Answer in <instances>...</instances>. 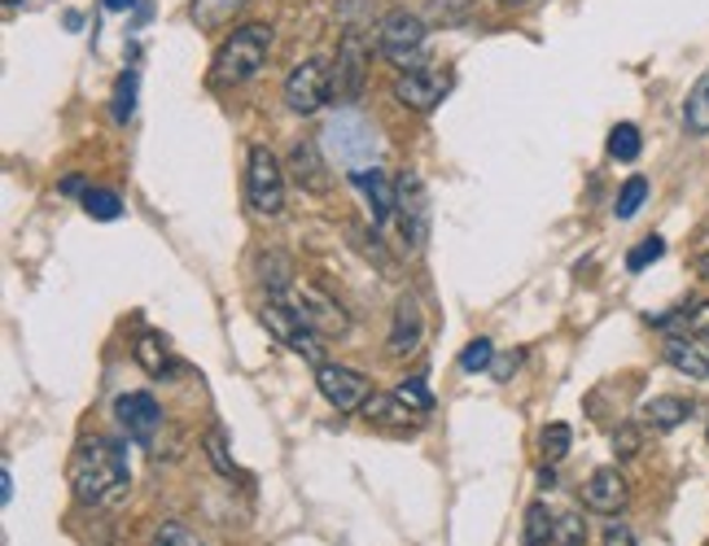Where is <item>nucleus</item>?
<instances>
[{
    "instance_id": "10",
    "label": "nucleus",
    "mask_w": 709,
    "mask_h": 546,
    "mask_svg": "<svg viewBox=\"0 0 709 546\" xmlns=\"http://www.w3.org/2000/svg\"><path fill=\"white\" fill-rule=\"evenodd\" d=\"M363 79H368V44H363V36H347L342 44H338V62L329 70V92H333V101L338 105H351L354 97L363 92Z\"/></svg>"
},
{
    "instance_id": "20",
    "label": "nucleus",
    "mask_w": 709,
    "mask_h": 546,
    "mask_svg": "<svg viewBox=\"0 0 709 546\" xmlns=\"http://www.w3.org/2000/svg\"><path fill=\"white\" fill-rule=\"evenodd\" d=\"M548 543H557V516L548 512V503H530V507H526L521 546H548Z\"/></svg>"
},
{
    "instance_id": "25",
    "label": "nucleus",
    "mask_w": 709,
    "mask_h": 546,
    "mask_svg": "<svg viewBox=\"0 0 709 546\" xmlns=\"http://www.w3.org/2000/svg\"><path fill=\"white\" fill-rule=\"evenodd\" d=\"M83 205H88V214H92L97 223H114V219L123 214L119 193H110V189H88V193H83Z\"/></svg>"
},
{
    "instance_id": "39",
    "label": "nucleus",
    "mask_w": 709,
    "mask_h": 546,
    "mask_svg": "<svg viewBox=\"0 0 709 546\" xmlns=\"http://www.w3.org/2000/svg\"><path fill=\"white\" fill-rule=\"evenodd\" d=\"M517 363H521V354H512V358H503V363H499V367H496V376H499V381H503V376H512V367H517Z\"/></svg>"
},
{
    "instance_id": "2",
    "label": "nucleus",
    "mask_w": 709,
    "mask_h": 546,
    "mask_svg": "<svg viewBox=\"0 0 709 546\" xmlns=\"http://www.w3.org/2000/svg\"><path fill=\"white\" fill-rule=\"evenodd\" d=\"M268 53H272V27H263V22L237 27L214 53V83H250L268 67Z\"/></svg>"
},
{
    "instance_id": "6",
    "label": "nucleus",
    "mask_w": 709,
    "mask_h": 546,
    "mask_svg": "<svg viewBox=\"0 0 709 546\" xmlns=\"http://www.w3.org/2000/svg\"><path fill=\"white\" fill-rule=\"evenodd\" d=\"M263 328H268V333H272V337H277L284 350L302 354L307 363H316V367L324 363L320 333H316V328H311V324H307V320H302V315H298L289 302H277V297H272V302L263 306Z\"/></svg>"
},
{
    "instance_id": "40",
    "label": "nucleus",
    "mask_w": 709,
    "mask_h": 546,
    "mask_svg": "<svg viewBox=\"0 0 709 546\" xmlns=\"http://www.w3.org/2000/svg\"><path fill=\"white\" fill-rule=\"evenodd\" d=\"M0 498H4V503H9V498H13V477H9V468H4V473H0Z\"/></svg>"
},
{
    "instance_id": "43",
    "label": "nucleus",
    "mask_w": 709,
    "mask_h": 546,
    "mask_svg": "<svg viewBox=\"0 0 709 546\" xmlns=\"http://www.w3.org/2000/svg\"><path fill=\"white\" fill-rule=\"evenodd\" d=\"M697 272H701V275H706V280H709V250H706V254H701V263H697Z\"/></svg>"
},
{
    "instance_id": "35",
    "label": "nucleus",
    "mask_w": 709,
    "mask_h": 546,
    "mask_svg": "<svg viewBox=\"0 0 709 546\" xmlns=\"http://www.w3.org/2000/svg\"><path fill=\"white\" fill-rule=\"evenodd\" d=\"M661 254H666V241H661V236H643L636 250L627 254V267H631V272H643V267L657 263Z\"/></svg>"
},
{
    "instance_id": "1",
    "label": "nucleus",
    "mask_w": 709,
    "mask_h": 546,
    "mask_svg": "<svg viewBox=\"0 0 709 546\" xmlns=\"http://www.w3.org/2000/svg\"><path fill=\"white\" fill-rule=\"evenodd\" d=\"M71 485L79 503H88V507H110V503H119V498L132 489V473H128V459L119 455L114 442L92 437V442H83V446L74 451Z\"/></svg>"
},
{
    "instance_id": "33",
    "label": "nucleus",
    "mask_w": 709,
    "mask_h": 546,
    "mask_svg": "<svg viewBox=\"0 0 709 546\" xmlns=\"http://www.w3.org/2000/svg\"><path fill=\"white\" fill-rule=\"evenodd\" d=\"M153 546H202V538H198L184 520H167V525L153 534Z\"/></svg>"
},
{
    "instance_id": "14",
    "label": "nucleus",
    "mask_w": 709,
    "mask_h": 546,
    "mask_svg": "<svg viewBox=\"0 0 709 546\" xmlns=\"http://www.w3.org/2000/svg\"><path fill=\"white\" fill-rule=\"evenodd\" d=\"M351 184L363 193V202L372 205V223H390L395 205H399V184H390V175L381 166H354L351 171Z\"/></svg>"
},
{
    "instance_id": "5",
    "label": "nucleus",
    "mask_w": 709,
    "mask_h": 546,
    "mask_svg": "<svg viewBox=\"0 0 709 546\" xmlns=\"http://www.w3.org/2000/svg\"><path fill=\"white\" fill-rule=\"evenodd\" d=\"M324 149L342 162V166H368V158L377 153V132L359 119V114H351V110H342V114H333L329 119V128H324Z\"/></svg>"
},
{
    "instance_id": "9",
    "label": "nucleus",
    "mask_w": 709,
    "mask_h": 546,
    "mask_svg": "<svg viewBox=\"0 0 709 546\" xmlns=\"http://www.w3.org/2000/svg\"><path fill=\"white\" fill-rule=\"evenodd\" d=\"M316 385H320V394L329 398V407H338L342 415H351V411H363V403L372 398L368 390V376L363 372H354V367H342V363H320L316 367Z\"/></svg>"
},
{
    "instance_id": "16",
    "label": "nucleus",
    "mask_w": 709,
    "mask_h": 546,
    "mask_svg": "<svg viewBox=\"0 0 709 546\" xmlns=\"http://www.w3.org/2000/svg\"><path fill=\"white\" fill-rule=\"evenodd\" d=\"M582 503L591 507V512H600V516H618L622 507H627V481L618 468H596L587 485H582Z\"/></svg>"
},
{
    "instance_id": "23",
    "label": "nucleus",
    "mask_w": 709,
    "mask_h": 546,
    "mask_svg": "<svg viewBox=\"0 0 709 546\" xmlns=\"http://www.w3.org/2000/svg\"><path fill=\"white\" fill-rule=\"evenodd\" d=\"M241 4H246V0H193V9H189V13H193V22H198L202 31H219V27H223V22H228Z\"/></svg>"
},
{
    "instance_id": "44",
    "label": "nucleus",
    "mask_w": 709,
    "mask_h": 546,
    "mask_svg": "<svg viewBox=\"0 0 709 546\" xmlns=\"http://www.w3.org/2000/svg\"><path fill=\"white\" fill-rule=\"evenodd\" d=\"M503 4H512V0H503Z\"/></svg>"
},
{
    "instance_id": "17",
    "label": "nucleus",
    "mask_w": 709,
    "mask_h": 546,
    "mask_svg": "<svg viewBox=\"0 0 709 546\" xmlns=\"http://www.w3.org/2000/svg\"><path fill=\"white\" fill-rule=\"evenodd\" d=\"M666 363L692 381H706L709 376V342L706 337H683V333H670L666 337Z\"/></svg>"
},
{
    "instance_id": "36",
    "label": "nucleus",
    "mask_w": 709,
    "mask_h": 546,
    "mask_svg": "<svg viewBox=\"0 0 709 546\" xmlns=\"http://www.w3.org/2000/svg\"><path fill=\"white\" fill-rule=\"evenodd\" d=\"M207 455H211L219 477H232V473H237L232 459H228V437H223V428H211V433H207Z\"/></svg>"
},
{
    "instance_id": "4",
    "label": "nucleus",
    "mask_w": 709,
    "mask_h": 546,
    "mask_svg": "<svg viewBox=\"0 0 709 546\" xmlns=\"http://www.w3.org/2000/svg\"><path fill=\"white\" fill-rule=\"evenodd\" d=\"M277 302H289V306H293V311H298V315H302V320H307L320 337H342V333L351 328L347 311H342V306H338L324 289H316V284H307V280H302V284H289V289H284V297H277Z\"/></svg>"
},
{
    "instance_id": "29",
    "label": "nucleus",
    "mask_w": 709,
    "mask_h": 546,
    "mask_svg": "<svg viewBox=\"0 0 709 546\" xmlns=\"http://www.w3.org/2000/svg\"><path fill=\"white\" fill-rule=\"evenodd\" d=\"M569 442H573L569 424H548V428H543V437H539V446H543V459H548V464L566 459V455H569Z\"/></svg>"
},
{
    "instance_id": "7",
    "label": "nucleus",
    "mask_w": 709,
    "mask_h": 546,
    "mask_svg": "<svg viewBox=\"0 0 709 546\" xmlns=\"http://www.w3.org/2000/svg\"><path fill=\"white\" fill-rule=\"evenodd\" d=\"M377 49H381L395 67L417 62L421 49H426V18H417V13H408V9L386 13L381 27H377Z\"/></svg>"
},
{
    "instance_id": "3",
    "label": "nucleus",
    "mask_w": 709,
    "mask_h": 546,
    "mask_svg": "<svg viewBox=\"0 0 709 546\" xmlns=\"http://www.w3.org/2000/svg\"><path fill=\"white\" fill-rule=\"evenodd\" d=\"M246 198H250V210H254V214H268V219H277L284 210V171L268 144H254V149H250Z\"/></svg>"
},
{
    "instance_id": "34",
    "label": "nucleus",
    "mask_w": 709,
    "mask_h": 546,
    "mask_svg": "<svg viewBox=\"0 0 709 546\" xmlns=\"http://www.w3.org/2000/svg\"><path fill=\"white\" fill-rule=\"evenodd\" d=\"M557 543L561 546H587V525L578 512H561L557 516Z\"/></svg>"
},
{
    "instance_id": "28",
    "label": "nucleus",
    "mask_w": 709,
    "mask_h": 546,
    "mask_svg": "<svg viewBox=\"0 0 709 546\" xmlns=\"http://www.w3.org/2000/svg\"><path fill=\"white\" fill-rule=\"evenodd\" d=\"M643 202H648V180H643V175H631V180L622 184V193H618L613 214H618V219H636Z\"/></svg>"
},
{
    "instance_id": "30",
    "label": "nucleus",
    "mask_w": 709,
    "mask_h": 546,
    "mask_svg": "<svg viewBox=\"0 0 709 546\" xmlns=\"http://www.w3.org/2000/svg\"><path fill=\"white\" fill-rule=\"evenodd\" d=\"M395 394H399L408 407L417 411V415H429V411H433V394L426 390V381H421V376H412V381H399V385H395Z\"/></svg>"
},
{
    "instance_id": "37",
    "label": "nucleus",
    "mask_w": 709,
    "mask_h": 546,
    "mask_svg": "<svg viewBox=\"0 0 709 546\" xmlns=\"http://www.w3.org/2000/svg\"><path fill=\"white\" fill-rule=\"evenodd\" d=\"M613 451H618V459H631V455H639V428H636V424H622V428L613 433Z\"/></svg>"
},
{
    "instance_id": "26",
    "label": "nucleus",
    "mask_w": 709,
    "mask_h": 546,
    "mask_svg": "<svg viewBox=\"0 0 709 546\" xmlns=\"http://www.w3.org/2000/svg\"><path fill=\"white\" fill-rule=\"evenodd\" d=\"M137 363H141L149 376H162V372H167V345H162V337L141 333V337H137Z\"/></svg>"
},
{
    "instance_id": "41",
    "label": "nucleus",
    "mask_w": 709,
    "mask_h": 546,
    "mask_svg": "<svg viewBox=\"0 0 709 546\" xmlns=\"http://www.w3.org/2000/svg\"><path fill=\"white\" fill-rule=\"evenodd\" d=\"M62 193H67V198H74V193H83V180H79V175H71V180L62 184Z\"/></svg>"
},
{
    "instance_id": "38",
    "label": "nucleus",
    "mask_w": 709,
    "mask_h": 546,
    "mask_svg": "<svg viewBox=\"0 0 709 546\" xmlns=\"http://www.w3.org/2000/svg\"><path fill=\"white\" fill-rule=\"evenodd\" d=\"M605 546H636V534L627 525H609L605 529Z\"/></svg>"
},
{
    "instance_id": "45",
    "label": "nucleus",
    "mask_w": 709,
    "mask_h": 546,
    "mask_svg": "<svg viewBox=\"0 0 709 546\" xmlns=\"http://www.w3.org/2000/svg\"><path fill=\"white\" fill-rule=\"evenodd\" d=\"M706 342H709V337H706Z\"/></svg>"
},
{
    "instance_id": "31",
    "label": "nucleus",
    "mask_w": 709,
    "mask_h": 546,
    "mask_svg": "<svg viewBox=\"0 0 709 546\" xmlns=\"http://www.w3.org/2000/svg\"><path fill=\"white\" fill-rule=\"evenodd\" d=\"M132 114H137V70H128L114 92V123H128Z\"/></svg>"
},
{
    "instance_id": "42",
    "label": "nucleus",
    "mask_w": 709,
    "mask_h": 546,
    "mask_svg": "<svg viewBox=\"0 0 709 546\" xmlns=\"http://www.w3.org/2000/svg\"><path fill=\"white\" fill-rule=\"evenodd\" d=\"M132 4H137V0H106L110 13H123V9H132Z\"/></svg>"
},
{
    "instance_id": "24",
    "label": "nucleus",
    "mask_w": 709,
    "mask_h": 546,
    "mask_svg": "<svg viewBox=\"0 0 709 546\" xmlns=\"http://www.w3.org/2000/svg\"><path fill=\"white\" fill-rule=\"evenodd\" d=\"M473 18V0H429L426 22L429 27H460Z\"/></svg>"
},
{
    "instance_id": "19",
    "label": "nucleus",
    "mask_w": 709,
    "mask_h": 546,
    "mask_svg": "<svg viewBox=\"0 0 709 546\" xmlns=\"http://www.w3.org/2000/svg\"><path fill=\"white\" fill-rule=\"evenodd\" d=\"M688 415H692V403H688V398H675V394H661V398H648V403H643V424H652L657 433L679 428Z\"/></svg>"
},
{
    "instance_id": "22",
    "label": "nucleus",
    "mask_w": 709,
    "mask_h": 546,
    "mask_svg": "<svg viewBox=\"0 0 709 546\" xmlns=\"http://www.w3.org/2000/svg\"><path fill=\"white\" fill-rule=\"evenodd\" d=\"M363 415L377 419V424H408V419H417V411L408 407L399 394H372L363 403Z\"/></svg>"
},
{
    "instance_id": "18",
    "label": "nucleus",
    "mask_w": 709,
    "mask_h": 546,
    "mask_svg": "<svg viewBox=\"0 0 709 546\" xmlns=\"http://www.w3.org/2000/svg\"><path fill=\"white\" fill-rule=\"evenodd\" d=\"M289 171L293 180L307 189V193H324L329 189V171H324V158H320V140H298L293 153H289Z\"/></svg>"
},
{
    "instance_id": "12",
    "label": "nucleus",
    "mask_w": 709,
    "mask_h": 546,
    "mask_svg": "<svg viewBox=\"0 0 709 546\" xmlns=\"http://www.w3.org/2000/svg\"><path fill=\"white\" fill-rule=\"evenodd\" d=\"M447 92H451V74H447V70L412 67L395 79V101H399V105H408V110H421V114L433 110Z\"/></svg>"
},
{
    "instance_id": "27",
    "label": "nucleus",
    "mask_w": 709,
    "mask_h": 546,
    "mask_svg": "<svg viewBox=\"0 0 709 546\" xmlns=\"http://www.w3.org/2000/svg\"><path fill=\"white\" fill-rule=\"evenodd\" d=\"M639 149H643V144H639V128H636V123H618V128L609 132V153H613L618 162H636Z\"/></svg>"
},
{
    "instance_id": "32",
    "label": "nucleus",
    "mask_w": 709,
    "mask_h": 546,
    "mask_svg": "<svg viewBox=\"0 0 709 546\" xmlns=\"http://www.w3.org/2000/svg\"><path fill=\"white\" fill-rule=\"evenodd\" d=\"M491 358H496V345L487 342V337H478V342H469L460 350V367H465V372H487Z\"/></svg>"
},
{
    "instance_id": "21",
    "label": "nucleus",
    "mask_w": 709,
    "mask_h": 546,
    "mask_svg": "<svg viewBox=\"0 0 709 546\" xmlns=\"http://www.w3.org/2000/svg\"><path fill=\"white\" fill-rule=\"evenodd\" d=\"M683 128L692 136H709V70L697 79V88L688 92V105H683Z\"/></svg>"
},
{
    "instance_id": "8",
    "label": "nucleus",
    "mask_w": 709,
    "mask_h": 546,
    "mask_svg": "<svg viewBox=\"0 0 709 546\" xmlns=\"http://www.w3.org/2000/svg\"><path fill=\"white\" fill-rule=\"evenodd\" d=\"M324 101H333V92H329V67L320 58H307V62H298V67L289 70V79H284V105L293 114L307 119Z\"/></svg>"
},
{
    "instance_id": "11",
    "label": "nucleus",
    "mask_w": 709,
    "mask_h": 546,
    "mask_svg": "<svg viewBox=\"0 0 709 546\" xmlns=\"http://www.w3.org/2000/svg\"><path fill=\"white\" fill-rule=\"evenodd\" d=\"M399 228H403V241L421 254L426 250V236H429V193H426V180L417 171H403L399 175Z\"/></svg>"
},
{
    "instance_id": "13",
    "label": "nucleus",
    "mask_w": 709,
    "mask_h": 546,
    "mask_svg": "<svg viewBox=\"0 0 709 546\" xmlns=\"http://www.w3.org/2000/svg\"><path fill=\"white\" fill-rule=\"evenodd\" d=\"M114 419L123 424V433L132 442L149 446L153 433H158V424H162V407L153 403V394H119L114 398Z\"/></svg>"
},
{
    "instance_id": "15",
    "label": "nucleus",
    "mask_w": 709,
    "mask_h": 546,
    "mask_svg": "<svg viewBox=\"0 0 709 546\" xmlns=\"http://www.w3.org/2000/svg\"><path fill=\"white\" fill-rule=\"evenodd\" d=\"M421 337H426V311H421V302H417L412 293H403L399 306H395V328H390L386 350H390L395 358L417 354V350H421Z\"/></svg>"
}]
</instances>
